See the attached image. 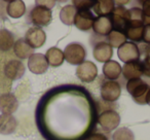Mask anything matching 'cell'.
<instances>
[{
    "instance_id": "6da1fadb",
    "label": "cell",
    "mask_w": 150,
    "mask_h": 140,
    "mask_svg": "<svg viewBox=\"0 0 150 140\" xmlns=\"http://www.w3.org/2000/svg\"><path fill=\"white\" fill-rule=\"evenodd\" d=\"M129 94L138 104H148L150 101V86L141 78H133L127 80L125 87Z\"/></svg>"
},
{
    "instance_id": "7a4b0ae2",
    "label": "cell",
    "mask_w": 150,
    "mask_h": 140,
    "mask_svg": "<svg viewBox=\"0 0 150 140\" xmlns=\"http://www.w3.org/2000/svg\"><path fill=\"white\" fill-rule=\"evenodd\" d=\"M27 20L29 23L35 25V27H45L50 25L52 20V11L41 5H35L29 11Z\"/></svg>"
},
{
    "instance_id": "3957f363",
    "label": "cell",
    "mask_w": 150,
    "mask_h": 140,
    "mask_svg": "<svg viewBox=\"0 0 150 140\" xmlns=\"http://www.w3.org/2000/svg\"><path fill=\"white\" fill-rule=\"evenodd\" d=\"M64 58L71 65H80L86 61V50L79 42L69 43L64 50Z\"/></svg>"
},
{
    "instance_id": "277c9868",
    "label": "cell",
    "mask_w": 150,
    "mask_h": 140,
    "mask_svg": "<svg viewBox=\"0 0 150 140\" xmlns=\"http://www.w3.org/2000/svg\"><path fill=\"white\" fill-rule=\"evenodd\" d=\"M110 18L114 31L125 34L127 27V9L123 5L115 6Z\"/></svg>"
},
{
    "instance_id": "5b68a950",
    "label": "cell",
    "mask_w": 150,
    "mask_h": 140,
    "mask_svg": "<svg viewBox=\"0 0 150 140\" xmlns=\"http://www.w3.org/2000/svg\"><path fill=\"white\" fill-rule=\"evenodd\" d=\"M98 123L106 131H112L116 129L120 124V115L113 109L104 110L98 117Z\"/></svg>"
},
{
    "instance_id": "8992f818",
    "label": "cell",
    "mask_w": 150,
    "mask_h": 140,
    "mask_svg": "<svg viewBox=\"0 0 150 140\" xmlns=\"http://www.w3.org/2000/svg\"><path fill=\"white\" fill-rule=\"evenodd\" d=\"M120 84L115 80H106L101 87V97L106 102H114L120 97Z\"/></svg>"
},
{
    "instance_id": "52a82bcc",
    "label": "cell",
    "mask_w": 150,
    "mask_h": 140,
    "mask_svg": "<svg viewBox=\"0 0 150 140\" xmlns=\"http://www.w3.org/2000/svg\"><path fill=\"white\" fill-rule=\"evenodd\" d=\"M140 48L134 42H125L117 50L119 60L125 63L140 60Z\"/></svg>"
},
{
    "instance_id": "ba28073f",
    "label": "cell",
    "mask_w": 150,
    "mask_h": 140,
    "mask_svg": "<svg viewBox=\"0 0 150 140\" xmlns=\"http://www.w3.org/2000/svg\"><path fill=\"white\" fill-rule=\"evenodd\" d=\"M76 75L81 82H92L98 76V68L91 61H84L80 65H78L76 69Z\"/></svg>"
},
{
    "instance_id": "9c48e42d",
    "label": "cell",
    "mask_w": 150,
    "mask_h": 140,
    "mask_svg": "<svg viewBox=\"0 0 150 140\" xmlns=\"http://www.w3.org/2000/svg\"><path fill=\"white\" fill-rule=\"evenodd\" d=\"M25 40L32 48H39L45 43L46 34L44 30L39 27H31L25 34Z\"/></svg>"
},
{
    "instance_id": "30bf717a",
    "label": "cell",
    "mask_w": 150,
    "mask_h": 140,
    "mask_svg": "<svg viewBox=\"0 0 150 140\" xmlns=\"http://www.w3.org/2000/svg\"><path fill=\"white\" fill-rule=\"evenodd\" d=\"M28 68L32 73L42 74L47 70L48 63L43 54H33L28 59Z\"/></svg>"
},
{
    "instance_id": "8fae6325",
    "label": "cell",
    "mask_w": 150,
    "mask_h": 140,
    "mask_svg": "<svg viewBox=\"0 0 150 140\" xmlns=\"http://www.w3.org/2000/svg\"><path fill=\"white\" fill-rule=\"evenodd\" d=\"M25 66L19 60H11L4 65V74L11 80H17L23 77L25 74Z\"/></svg>"
},
{
    "instance_id": "7c38bea8",
    "label": "cell",
    "mask_w": 150,
    "mask_h": 140,
    "mask_svg": "<svg viewBox=\"0 0 150 140\" xmlns=\"http://www.w3.org/2000/svg\"><path fill=\"white\" fill-rule=\"evenodd\" d=\"M93 56L98 62L106 63L111 60L113 56V48L108 42L99 41L93 50Z\"/></svg>"
},
{
    "instance_id": "4fadbf2b",
    "label": "cell",
    "mask_w": 150,
    "mask_h": 140,
    "mask_svg": "<svg viewBox=\"0 0 150 140\" xmlns=\"http://www.w3.org/2000/svg\"><path fill=\"white\" fill-rule=\"evenodd\" d=\"M19 108V101L13 93L0 95V111L2 114H13Z\"/></svg>"
},
{
    "instance_id": "5bb4252c",
    "label": "cell",
    "mask_w": 150,
    "mask_h": 140,
    "mask_svg": "<svg viewBox=\"0 0 150 140\" xmlns=\"http://www.w3.org/2000/svg\"><path fill=\"white\" fill-rule=\"evenodd\" d=\"M95 17L91 11H78L74 19V25L78 30L88 31L93 28Z\"/></svg>"
},
{
    "instance_id": "9a60e30c",
    "label": "cell",
    "mask_w": 150,
    "mask_h": 140,
    "mask_svg": "<svg viewBox=\"0 0 150 140\" xmlns=\"http://www.w3.org/2000/svg\"><path fill=\"white\" fill-rule=\"evenodd\" d=\"M123 77L125 80H133V78H140L143 75L142 70V61H133V62L125 63L121 70Z\"/></svg>"
},
{
    "instance_id": "2e32d148",
    "label": "cell",
    "mask_w": 150,
    "mask_h": 140,
    "mask_svg": "<svg viewBox=\"0 0 150 140\" xmlns=\"http://www.w3.org/2000/svg\"><path fill=\"white\" fill-rule=\"evenodd\" d=\"M93 30L97 34L102 36H108L113 31L112 22L110 17H97L93 24Z\"/></svg>"
},
{
    "instance_id": "e0dca14e",
    "label": "cell",
    "mask_w": 150,
    "mask_h": 140,
    "mask_svg": "<svg viewBox=\"0 0 150 140\" xmlns=\"http://www.w3.org/2000/svg\"><path fill=\"white\" fill-rule=\"evenodd\" d=\"M13 53L18 58L22 59H29L34 54V48L28 44V42L25 40V38H19L13 44Z\"/></svg>"
},
{
    "instance_id": "ac0fdd59",
    "label": "cell",
    "mask_w": 150,
    "mask_h": 140,
    "mask_svg": "<svg viewBox=\"0 0 150 140\" xmlns=\"http://www.w3.org/2000/svg\"><path fill=\"white\" fill-rule=\"evenodd\" d=\"M18 122L13 114H1L0 115V134L9 135L16 131Z\"/></svg>"
},
{
    "instance_id": "d6986e66",
    "label": "cell",
    "mask_w": 150,
    "mask_h": 140,
    "mask_svg": "<svg viewBox=\"0 0 150 140\" xmlns=\"http://www.w3.org/2000/svg\"><path fill=\"white\" fill-rule=\"evenodd\" d=\"M121 70H122V67L120 66V64L113 60L106 62L103 66V74L109 80H118L121 74Z\"/></svg>"
},
{
    "instance_id": "ffe728a7",
    "label": "cell",
    "mask_w": 150,
    "mask_h": 140,
    "mask_svg": "<svg viewBox=\"0 0 150 140\" xmlns=\"http://www.w3.org/2000/svg\"><path fill=\"white\" fill-rule=\"evenodd\" d=\"M144 27L143 11L140 7H133L127 9V28ZM127 31V30H125Z\"/></svg>"
},
{
    "instance_id": "44dd1931",
    "label": "cell",
    "mask_w": 150,
    "mask_h": 140,
    "mask_svg": "<svg viewBox=\"0 0 150 140\" xmlns=\"http://www.w3.org/2000/svg\"><path fill=\"white\" fill-rule=\"evenodd\" d=\"M114 9L115 2L112 0H100L96 1L94 5V11L98 17H109V15H112Z\"/></svg>"
},
{
    "instance_id": "7402d4cb",
    "label": "cell",
    "mask_w": 150,
    "mask_h": 140,
    "mask_svg": "<svg viewBox=\"0 0 150 140\" xmlns=\"http://www.w3.org/2000/svg\"><path fill=\"white\" fill-rule=\"evenodd\" d=\"M45 58L47 61L48 65L52 67H59L63 64L64 62V53L60 50L59 48L52 46V48H48L45 53Z\"/></svg>"
},
{
    "instance_id": "603a6c76",
    "label": "cell",
    "mask_w": 150,
    "mask_h": 140,
    "mask_svg": "<svg viewBox=\"0 0 150 140\" xmlns=\"http://www.w3.org/2000/svg\"><path fill=\"white\" fill-rule=\"evenodd\" d=\"M6 13L11 18L19 19L23 17L26 13L25 3L21 0H11L8 1L6 5Z\"/></svg>"
},
{
    "instance_id": "cb8c5ba5",
    "label": "cell",
    "mask_w": 150,
    "mask_h": 140,
    "mask_svg": "<svg viewBox=\"0 0 150 140\" xmlns=\"http://www.w3.org/2000/svg\"><path fill=\"white\" fill-rule=\"evenodd\" d=\"M76 14H77V9L73 4L65 5L60 11V19L65 25L71 26L74 24Z\"/></svg>"
},
{
    "instance_id": "d4e9b609",
    "label": "cell",
    "mask_w": 150,
    "mask_h": 140,
    "mask_svg": "<svg viewBox=\"0 0 150 140\" xmlns=\"http://www.w3.org/2000/svg\"><path fill=\"white\" fill-rule=\"evenodd\" d=\"M15 37L11 31L6 29H0V50L7 52L13 48Z\"/></svg>"
},
{
    "instance_id": "484cf974",
    "label": "cell",
    "mask_w": 150,
    "mask_h": 140,
    "mask_svg": "<svg viewBox=\"0 0 150 140\" xmlns=\"http://www.w3.org/2000/svg\"><path fill=\"white\" fill-rule=\"evenodd\" d=\"M107 40H108V43L110 44L113 48H119L123 43L127 42V36L125 34L120 33V32H117L113 30L108 36H107Z\"/></svg>"
},
{
    "instance_id": "4316f807",
    "label": "cell",
    "mask_w": 150,
    "mask_h": 140,
    "mask_svg": "<svg viewBox=\"0 0 150 140\" xmlns=\"http://www.w3.org/2000/svg\"><path fill=\"white\" fill-rule=\"evenodd\" d=\"M143 33H144V27L127 28L125 35L127 36V38L131 39L132 41L140 42L141 40H143Z\"/></svg>"
},
{
    "instance_id": "83f0119b",
    "label": "cell",
    "mask_w": 150,
    "mask_h": 140,
    "mask_svg": "<svg viewBox=\"0 0 150 140\" xmlns=\"http://www.w3.org/2000/svg\"><path fill=\"white\" fill-rule=\"evenodd\" d=\"M113 140H135V135L129 128L117 129L112 135Z\"/></svg>"
},
{
    "instance_id": "f1b7e54d",
    "label": "cell",
    "mask_w": 150,
    "mask_h": 140,
    "mask_svg": "<svg viewBox=\"0 0 150 140\" xmlns=\"http://www.w3.org/2000/svg\"><path fill=\"white\" fill-rule=\"evenodd\" d=\"M95 2H96V1H88V0H86V1L77 0V1H76V0H74V1H73V5H74V6L76 7V9H78V11H90V9L94 7Z\"/></svg>"
},
{
    "instance_id": "f546056e",
    "label": "cell",
    "mask_w": 150,
    "mask_h": 140,
    "mask_svg": "<svg viewBox=\"0 0 150 140\" xmlns=\"http://www.w3.org/2000/svg\"><path fill=\"white\" fill-rule=\"evenodd\" d=\"M142 4H143L142 11H143V23H144V26L150 25V0L143 1V2H142Z\"/></svg>"
},
{
    "instance_id": "4dcf8cb0",
    "label": "cell",
    "mask_w": 150,
    "mask_h": 140,
    "mask_svg": "<svg viewBox=\"0 0 150 140\" xmlns=\"http://www.w3.org/2000/svg\"><path fill=\"white\" fill-rule=\"evenodd\" d=\"M142 70H143V75L150 77V55H147L142 61Z\"/></svg>"
},
{
    "instance_id": "1f68e13d",
    "label": "cell",
    "mask_w": 150,
    "mask_h": 140,
    "mask_svg": "<svg viewBox=\"0 0 150 140\" xmlns=\"http://www.w3.org/2000/svg\"><path fill=\"white\" fill-rule=\"evenodd\" d=\"M88 140H109L108 136L104 133H100V132H96L93 133L88 137Z\"/></svg>"
},
{
    "instance_id": "d6a6232c",
    "label": "cell",
    "mask_w": 150,
    "mask_h": 140,
    "mask_svg": "<svg viewBox=\"0 0 150 140\" xmlns=\"http://www.w3.org/2000/svg\"><path fill=\"white\" fill-rule=\"evenodd\" d=\"M143 41L145 42V43L150 44V25L144 26Z\"/></svg>"
},
{
    "instance_id": "836d02e7",
    "label": "cell",
    "mask_w": 150,
    "mask_h": 140,
    "mask_svg": "<svg viewBox=\"0 0 150 140\" xmlns=\"http://www.w3.org/2000/svg\"><path fill=\"white\" fill-rule=\"evenodd\" d=\"M36 4L37 5L40 4L41 6H44V7H46V9H50L54 6L56 1H36Z\"/></svg>"
},
{
    "instance_id": "e575fe53",
    "label": "cell",
    "mask_w": 150,
    "mask_h": 140,
    "mask_svg": "<svg viewBox=\"0 0 150 140\" xmlns=\"http://www.w3.org/2000/svg\"><path fill=\"white\" fill-rule=\"evenodd\" d=\"M148 105H150V101H149V103H148Z\"/></svg>"
}]
</instances>
